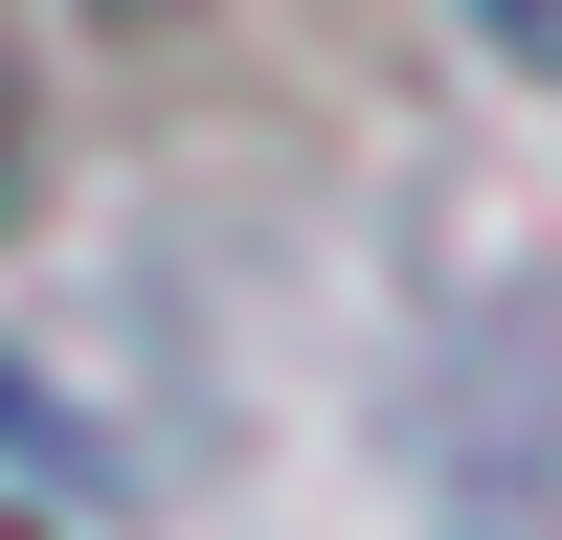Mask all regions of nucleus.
Returning a JSON list of instances; mask_svg holds the SVG:
<instances>
[{"mask_svg": "<svg viewBox=\"0 0 562 540\" xmlns=\"http://www.w3.org/2000/svg\"><path fill=\"white\" fill-rule=\"evenodd\" d=\"M0 450H45V405H23V383H0Z\"/></svg>", "mask_w": 562, "mask_h": 540, "instance_id": "nucleus-2", "label": "nucleus"}, {"mask_svg": "<svg viewBox=\"0 0 562 540\" xmlns=\"http://www.w3.org/2000/svg\"><path fill=\"white\" fill-rule=\"evenodd\" d=\"M473 23H495V45H540V68H562V0H473Z\"/></svg>", "mask_w": 562, "mask_h": 540, "instance_id": "nucleus-1", "label": "nucleus"}]
</instances>
